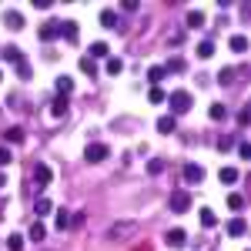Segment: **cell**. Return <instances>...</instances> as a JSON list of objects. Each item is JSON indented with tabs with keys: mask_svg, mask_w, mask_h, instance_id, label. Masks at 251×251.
Returning <instances> with one entry per match:
<instances>
[{
	"mask_svg": "<svg viewBox=\"0 0 251 251\" xmlns=\"http://www.w3.org/2000/svg\"><path fill=\"white\" fill-rule=\"evenodd\" d=\"M238 154L245 157V161H248V157H251V144H248V141H241V144H238Z\"/></svg>",
	"mask_w": 251,
	"mask_h": 251,
	"instance_id": "38",
	"label": "cell"
},
{
	"mask_svg": "<svg viewBox=\"0 0 251 251\" xmlns=\"http://www.w3.org/2000/svg\"><path fill=\"white\" fill-rule=\"evenodd\" d=\"M174 127H177V121H174L171 114H161V117H157V131H161V134H174Z\"/></svg>",
	"mask_w": 251,
	"mask_h": 251,
	"instance_id": "10",
	"label": "cell"
},
{
	"mask_svg": "<svg viewBox=\"0 0 251 251\" xmlns=\"http://www.w3.org/2000/svg\"><path fill=\"white\" fill-rule=\"evenodd\" d=\"M3 24L14 27V30H20V27H24V17H20L17 10H7V14H3Z\"/></svg>",
	"mask_w": 251,
	"mask_h": 251,
	"instance_id": "13",
	"label": "cell"
},
{
	"mask_svg": "<svg viewBox=\"0 0 251 251\" xmlns=\"http://www.w3.org/2000/svg\"><path fill=\"white\" fill-rule=\"evenodd\" d=\"M7 248L10 251H24V234H10V238H7Z\"/></svg>",
	"mask_w": 251,
	"mask_h": 251,
	"instance_id": "27",
	"label": "cell"
},
{
	"mask_svg": "<svg viewBox=\"0 0 251 251\" xmlns=\"http://www.w3.org/2000/svg\"><path fill=\"white\" fill-rule=\"evenodd\" d=\"M3 57L14 60V64H20V60H24V54H20V47H10V44H7V47H3Z\"/></svg>",
	"mask_w": 251,
	"mask_h": 251,
	"instance_id": "22",
	"label": "cell"
},
{
	"mask_svg": "<svg viewBox=\"0 0 251 251\" xmlns=\"http://www.w3.org/2000/svg\"><path fill=\"white\" fill-rule=\"evenodd\" d=\"M148 100H151V104H164V100H168V94H164L161 87H151V91H148Z\"/></svg>",
	"mask_w": 251,
	"mask_h": 251,
	"instance_id": "23",
	"label": "cell"
},
{
	"mask_svg": "<svg viewBox=\"0 0 251 251\" xmlns=\"http://www.w3.org/2000/svg\"><path fill=\"white\" fill-rule=\"evenodd\" d=\"M201 225H204V228H214V225H218V218H214L211 208H201Z\"/></svg>",
	"mask_w": 251,
	"mask_h": 251,
	"instance_id": "21",
	"label": "cell"
},
{
	"mask_svg": "<svg viewBox=\"0 0 251 251\" xmlns=\"http://www.w3.org/2000/svg\"><path fill=\"white\" fill-rule=\"evenodd\" d=\"M214 54V44L211 40H201V44H198V57H211Z\"/></svg>",
	"mask_w": 251,
	"mask_h": 251,
	"instance_id": "28",
	"label": "cell"
},
{
	"mask_svg": "<svg viewBox=\"0 0 251 251\" xmlns=\"http://www.w3.org/2000/svg\"><path fill=\"white\" fill-rule=\"evenodd\" d=\"M148 171H151V174H161V171H164V161H161V157H154V161L148 164Z\"/></svg>",
	"mask_w": 251,
	"mask_h": 251,
	"instance_id": "35",
	"label": "cell"
},
{
	"mask_svg": "<svg viewBox=\"0 0 251 251\" xmlns=\"http://www.w3.org/2000/svg\"><path fill=\"white\" fill-rule=\"evenodd\" d=\"M10 164V148H0V168H7Z\"/></svg>",
	"mask_w": 251,
	"mask_h": 251,
	"instance_id": "39",
	"label": "cell"
},
{
	"mask_svg": "<svg viewBox=\"0 0 251 251\" xmlns=\"http://www.w3.org/2000/svg\"><path fill=\"white\" fill-rule=\"evenodd\" d=\"M0 208H3V204H0Z\"/></svg>",
	"mask_w": 251,
	"mask_h": 251,
	"instance_id": "45",
	"label": "cell"
},
{
	"mask_svg": "<svg viewBox=\"0 0 251 251\" xmlns=\"http://www.w3.org/2000/svg\"><path fill=\"white\" fill-rule=\"evenodd\" d=\"M201 24H204V14L201 10H191L188 14V27H201Z\"/></svg>",
	"mask_w": 251,
	"mask_h": 251,
	"instance_id": "30",
	"label": "cell"
},
{
	"mask_svg": "<svg viewBox=\"0 0 251 251\" xmlns=\"http://www.w3.org/2000/svg\"><path fill=\"white\" fill-rule=\"evenodd\" d=\"M188 208H191V194H188V191H174L171 194V211L184 214Z\"/></svg>",
	"mask_w": 251,
	"mask_h": 251,
	"instance_id": "4",
	"label": "cell"
},
{
	"mask_svg": "<svg viewBox=\"0 0 251 251\" xmlns=\"http://www.w3.org/2000/svg\"><path fill=\"white\" fill-rule=\"evenodd\" d=\"M54 87H57V94H60V97H67L71 91H74V80H71L67 74H64V77H57V80H54Z\"/></svg>",
	"mask_w": 251,
	"mask_h": 251,
	"instance_id": "12",
	"label": "cell"
},
{
	"mask_svg": "<svg viewBox=\"0 0 251 251\" xmlns=\"http://www.w3.org/2000/svg\"><path fill=\"white\" fill-rule=\"evenodd\" d=\"M91 60H97V57H107V44L104 40H97V44H91V54H87Z\"/></svg>",
	"mask_w": 251,
	"mask_h": 251,
	"instance_id": "18",
	"label": "cell"
},
{
	"mask_svg": "<svg viewBox=\"0 0 251 251\" xmlns=\"http://www.w3.org/2000/svg\"><path fill=\"white\" fill-rule=\"evenodd\" d=\"M231 77H234V71H221V74H218V80H221V84H231Z\"/></svg>",
	"mask_w": 251,
	"mask_h": 251,
	"instance_id": "41",
	"label": "cell"
},
{
	"mask_svg": "<svg viewBox=\"0 0 251 251\" xmlns=\"http://www.w3.org/2000/svg\"><path fill=\"white\" fill-rule=\"evenodd\" d=\"M208 114H211V121H225L228 107H225V104H211V111H208Z\"/></svg>",
	"mask_w": 251,
	"mask_h": 251,
	"instance_id": "26",
	"label": "cell"
},
{
	"mask_svg": "<svg viewBox=\"0 0 251 251\" xmlns=\"http://www.w3.org/2000/svg\"><path fill=\"white\" fill-rule=\"evenodd\" d=\"M54 37H60V20H47V24L40 27V40H47V44H50Z\"/></svg>",
	"mask_w": 251,
	"mask_h": 251,
	"instance_id": "6",
	"label": "cell"
},
{
	"mask_svg": "<svg viewBox=\"0 0 251 251\" xmlns=\"http://www.w3.org/2000/svg\"><path fill=\"white\" fill-rule=\"evenodd\" d=\"M231 148H234L231 137H218V151H231Z\"/></svg>",
	"mask_w": 251,
	"mask_h": 251,
	"instance_id": "36",
	"label": "cell"
},
{
	"mask_svg": "<svg viewBox=\"0 0 251 251\" xmlns=\"http://www.w3.org/2000/svg\"><path fill=\"white\" fill-rule=\"evenodd\" d=\"M228 208H231V211H241V208H245V198H241V194H231V198H228Z\"/></svg>",
	"mask_w": 251,
	"mask_h": 251,
	"instance_id": "31",
	"label": "cell"
},
{
	"mask_svg": "<svg viewBox=\"0 0 251 251\" xmlns=\"http://www.w3.org/2000/svg\"><path fill=\"white\" fill-rule=\"evenodd\" d=\"M121 71H124V64H121L117 57H107V74H111V77H117Z\"/></svg>",
	"mask_w": 251,
	"mask_h": 251,
	"instance_id": "25",
	"label": "cell"
},
{
	"mask_svg": "<svg viewBox=\"0 0 251 251\" xmlns=\"http://www.w3.org/2000/svg\"><path fill=\"white\" fill-rule=\"evenodd\" d=\"M107 154H111L107 144H87L84 148V161L87 164H100V161H107Z\"/></svg>",
	"mask_w": 251,
	"mask_h": 251,
	"instance_id": "3",
	"label": "cell"
},
{
	"mask_svg": "<svg viewBox=\"0 0 251 251\" xmlns=\"http://www.w3.org/2000/svg\"><path fill=\"white\" fill-rule=\"evenodd\" d=\"M50 177H54V174H50L47 164H37V168H34V181H37V188H47V184H50Z\"/></svg>",
	"mask_w": 251,
	"mask_h": 251,
	"instance_id": "9",
	"label": "cell"
},
{
	"mask_svg": "<svg viewBox=\"0 0 251 251\" xmlns=\"http://www.w3.org/2000/svg\"><path fill=\"white\" fill-rule=\"evenodd\" d=\"M0 188H7V174L0 171Z\"/></svg>",
	"mask_w": 251,
	"mask_h": 251,
	"instance_id": "43",
	"label": "cell"
},
{
	"mask_svg": "<svg viewBox=\"0 0 251 251\" xmlns=\"http://www.w3.org/2000/svg\"><path fill=\"white\" fill-rule=\"evenodd\" d=\"M245 231H248V221H245V218H234L231 225H228V234H231V238H241Z\"/></svg>",
	"mask_w": 251,
	"mask_h": 251,
	"instance_id": "11",
	"label": "cell"
},
{
	"mask_svg": "<svg viewBox=\"0 0 251 251\" xmlns=\"http://www.w3.org/2000/svg\"><path fill=\"white\" fill-rule=\"evenodd\" d=\"M168 71H174V74H177V71H184V60H168V67H164V74H168Z\"/></svg>",
	"mask_w": 251,
	"mask_h": 251,
	"instance_id": "37",
	"label": "cell"
},
{
	"mask_svg": "<svg viewBox=\"0 0 251 251\" xmlns=\"http://www.w3.org/2000/svg\"><path fill=\"white\" fill-rule=\"evenodd\" d=\"M54 228H57V231H67V228H71V214L64 211V208L57 211V221H54Z\"/></svg>",
	"mask_w": 251,
	"mask_h": 251,
	"instance_id": "20",
	"label": "cell"
},
{
	"mask_svg": "<svg viewBox=\"0 0 251 251\" xmlns=\"http://www.w3.org/2000/svg\"><path fill=\"white\" fill-rule=\"evenodd\" d=\"M168 104H171V117L174 114H188V111H191V104H194V97L188 94V91H171Z\"/></svg>",
	"mask_w": 251,
	"mask_h": 251,
	"instance_id": "2",
	"label": "cell"
},
{
	"mask_svg": "<svg viewBox=\"0 0 251 251\" xmlns=\"http://www.w3.org/2000/svg\"><path fill=\"white\" fill-rule=\"evenodd\" d=\"M0 77H3V74H0Z\"/></svg>",
	"mask_w": 251,
	"mask_h": 251,
	"instance_id": "44",
	"label": "cell"
},
{
	"mask_svg": "<svg viewBox=\"0 0 251 251\" xmlns=\"http://www.w3.org/2000/svg\"><path fill=\"white\" fill-rule=\"evenodd\" d=\"M231 50L234 54H245V50H248V37H245V34H234L231 37Z\"/></svg>",
	"mask_w": 251,
	"mask_h": 251,
	"instance_id": "15",
	"label": "cell"
},
{
	"mask_svg": "<svg viewBox=\"0 0 251 251\" xmlns=\"http://www.w3.org/2000/svg\"><path fill=\"white\" fill-rule=\"evenodd\" d=\"M50 114H54V117H64V114H67V97H57V100L50 104Z\"/></svg>",
	"mask_w": 251,
	"mask_h": 251,
	"instance_id": "19",
	"label": "cell"
},
{
	"mask_svg": "<svg viewBox=\"0 0 251 251\" xmlns=\"http://www.w3.org/2000/svg\"><path fill=\"white\" fill-rule=\"evenodd\" d=\"M17 74H20V77H24V80H27V77H30V74H34V67H30L27 60H20V64H17Z\"/></svg>",
	"mask_w": 251,
	"mask_h": 251,
	"instance_id": "32",
	"label": "cell"
},
{
	"mask_svg": "<svg viewBox=\"0 0 251 251\" xmlns=\"http://www.w3.org/2000/svg\"><path fill=\"white\" fill-rule=\"evenodd\" d=\"M34 208H37V214H50V201H47V198H37Z\"/></svg>",
	"mask_w": 251,
	"mask_h": 251,
	"instance_id": "34",
	"label": "cell"
},
{
	"mask_svg": "<svg viewBox=\"0 0 251 251\" xmlns=\"http://www.w3.org/2000/svg\"><path fill=\"white\" fill-rule=\"evenodd\" d=\"M3 141H7V144H24V127H10V131L3 134Z\"/></svg>",
	"mask_w": 251,
	"mask_h": 251,
	"instance_id": "16",
	"label": "cell"
},
{
	"mask_svg": "<svg viewBox=\"0 0 251 251\" xmlns=\"http://www.w3.org/2000/svg\"><path fill=\"white\" fill-rule=\"evenodd\" d=\"M34 7H37V10H50V7H54V0H34Z\"/></svg>",
	"mask_w": 251,
	"mask_h": 251,
	"instance_id": "40",
	"label": "cell"
},
{
	"mask_svg": "<svg viewBox=\"0 0 251 251\" xmlns=\"http://www.w3.org/2000/svg\"><path fill=\"white\" fill-rule=\"evenodd\" d=\"M60 37H67V44H77V24L74 20H60Z\"/></svg>",
	"mask_w": 251,
	"mask_h": 251,
	"instance_id": "7",
	"label": "cell"
},
{
	"mask_svg": "<svg viewBox=\"0 0 251 251\" xmlns=\"http://www.w3.org/2000/svg\"><path fill=\"white\" fill-rule=\"evenodd\" d=\"M184 181L188 184H201L204 181V168L201 164H184Z\"/></svg>",
	"mask_w": 251,
	"mask_h": 251,
	"instance_id": "5",
	"label": "cell"
},
{
	"mask_svg": "<svg viewBox=\"0 0 251 251\" xmlns=\"http://www.w3.org/2000/svg\"><path fill=\"white\" fill-rule=\"evenodd\" d=\"M80 71L94 77V74H97V64H94V60H91V57H80Z\"/></svg>",
	"mask_w": 251,
	"mask_h": 251,
	"instance_id": "29",
	"label": "cell"
},
{
	"mask_svg": "<svg viewBox=\"0 0 251 251\" xmlns=\"http://www.w3.org/2000/svg\"><path fill=\"white\" fill-rule=\"evenodd\" d=\"M218 177H221V184H234L241 174H238V168H221V171H218Z\"/></svg>",
	"mask_w": 251,
	"mask_h": 251,
	"instance_id": "14",
	"label": "cell"
},
{
	"mask_svg": "<svg viewBox=\"0 0 251 251\" xmlns=\"http://www.w3.org/2000/svg\"><path fill=\"white\" fill-rule=\"evenodd\" d=\"M248 111H251V107H248ZM248 111H241V114H238V124H241V127H245V124L251 121V114H248Z\"/></svg>",
	"mask_w": 251,
	"mask_h": 251,
	"instance_id": "42",
	"label": "cell"
},
{
	"mask_svg": "<svg viewBox=\"0 0 251 251\" xmlns=\"http://www.w3.org/2000/svg\"><path fill=\"white\" fill-rule=\"evenodd\" d=\"M134 234H137V221H117V225L107 228V238L117 241V245H121V241H127V238H134Z\"/></svg>",
	"mask_w": 251,
	"mask_h": 251,
	"instance_id": "1",
	"label": "cell"
},
{
	"mask_svg": "<svg viewBox=\"0 0 251 251\" xmlns=\"http://www.w3.org/2000/svg\"><path fill=\"white\" fill-rule=\"evenodd\" d=\"M30 241H44V238H47V228H44V225H40V221H34V225H30Z\"/></svg>",
	"mask_w": 251,
	"mask_h": 251,
	"instance_id": "17",
	"label": "cell"
},
{
	"mask_svg": "<svg viewBox=\"0 0 251 251\" xmlns=\"http://www.w3.org/2000/svg\"><path fill=\"white\" fill-rule=\"evenodd\" d=\"M164 241H168L171 248H184V241H188V234L181 231V228H171V231L164 234Z\"/></svg>",
	"mask_w": 251,
	"mask_h": 251,
	"instance_id": "8",
	"label": "cell"
},
{
	"mask_svg": "<svg viewBox=\"0 0 251 251\" xmlns=\"http://www.w3.org/2000/svg\"><path fill=\"white\" fill-rule=\"evenodd\" d=\"M161 77H164V67H151V71H148V80H151V84H157Z\"/></svg>",
	"mask_w": 251,
	"mask_h": 251,
	"instance_id": "33",
	"label": "cell"
},
{
	"mask_svg": "<svg viewBox=\"0 0 251 251\" xmlns=\"http://www.w3.org/2000/svg\"><path fill=\"white\" fill-rule=\"evenodd\" d=\"M100 24L104 27H117V14L114 10H100Z\"/></svg>",
	"mask_w": 251,
	"mask_h": 251,
	"instance_id": "24",
	"label": "cell"
}]
</instances>
